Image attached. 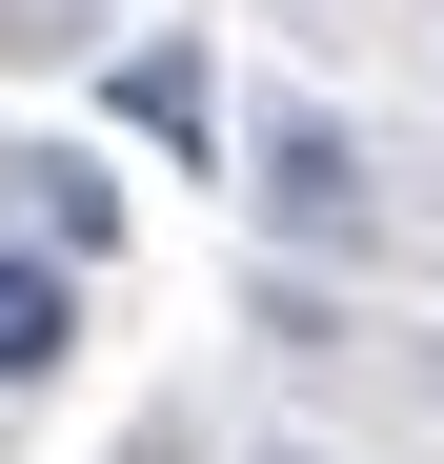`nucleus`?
Instances as JSON below:
<instances>
[{
	"label": "nucleus",
	"instance_id": "1",
	"mask_svg": "<svg viewBox=\"0 0 444 464\" xmlns=\"http://www.w3.org/2000/svg\"><path fill=\"white\" fill-rule=\"evenodd\" d=\"M263 222H283V243H343V222H363V141H343L323 102L263 121Z\"/></svg>",
	"mask_w": 444,
	"mask_h": 464
},
{
	"label": "nucleus",
	"instance_id": "2",
	"mask_svg": "<svg viewBox=\"0 0 444 464\" xmlns=\"http://www.w3.org/2000/svg\"><path fill=\"white\" fill-rule=\"evenodd\" d=\"M61 343H82V263L0 243V383H61Z\"/></svg>",
	"mask_w": 444,
	"mask_h": 464
},
{
	"label": "nucleus",
	"instance_id": "3",
	"mask_svg": "<svg viewBox=\"0 0 444 464\" xmlns=\"http://www.w3.org/2000/svg\"><path fill=\"white\" fill-rule=\"evenodd\" d=\"M121 121L162 141V162H202V141H222V102H202V61H182V41H141V61H121Z\"/></svg>",
	"mask_w": 444,
	"mask_h": 464
},
{
	"label": "nucleus",
	"instance_id": "4",
	"mask_svg": "<svg viewBox=\"0 0 444 464\" xmlns=\"http://www.w3.org/2000/svg\"><path fill=\"white\" fill-rule=\"evenodd\" d=\"M21 182H41V263H101V222H121V182H101V162H21Z\"/></svg>",
	"mask_w": 444,
	"mask_h": 464
},
{
	"label": "nucleus",
	"instance_id": "5",
	"mask_svg": "<svg viewBox=\"0 0 444 464\" xmlns=\"http://www.w3.org/2000/svg\"><path fill=\"white\" fill-rule=\"evenodd\" d=\"M283 464H304V444H283Z\"/></svg>",
	"mask_w": 444,
	"mask_h": 464
}]
</instances>
